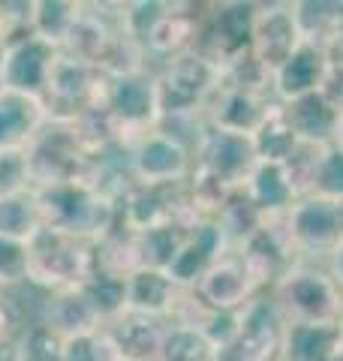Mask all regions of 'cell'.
I'll use <instances>...</instances> for the list:
<instances>
[{
    "instance_id": "ba28073f",
    "label": "cell",
    "mask_w": 343,
    "mask_h": 361,
    "mask_svg": "<svg viewBox=\"0 0 343 361\" xmlns=\"http://www.w3.org/2000/svg\"><path fill=\"white\" fill-rule=\"evenodd\" d=\"M106 90H109V78L102 75L97 66L82 63L61 51L52 66L42 103L49 109V118L73 121L90 109L106 106Z\"/></svg>"
},
{
    "instance_id": "ee69618b",
    "label": "cell",
    "mask_w": 343,
    "mask_h": 361,
    "mask_svg": "<svg viewBox=\"0 0 343 361\" xmlns=\"http://www.w3.org/2000/svg\"><path fill=\"white\" fill-rule=\"evenodd\" d=\"M328 274L335 277V283L343 289V247H340V250H337L335 256L328 259Z\"/></svg>"
},
{
    "instance_id": "83f0119b",
    "label": "cell",
    "mask_w": 343,
    "mask_h": 361,
    "mask_svg": "<svg viewBox=\"0 0 343 361\" xmlns=\"http://www.w3.org/2000/svg\"><path fill=\"white\" fill-rule=\"evenodd\" d=\"M154 361H217V346L196 325L169 322Z\"/></svg>"
},
{
    "instance_id": "c3c4849f",
    "label": "cell",
    "mask_w": 343,
    "mask_h": 361,
    "mask_svg": "<svg viewBox=\"0 0 343 361\" xmlns=\"http://www.w3.org/2000/svg\"><path fill=\"white\" fill-rule=\"evenodd\" d=\"M4 49H6V42H0V58H4Z\"/></svg>"
},
{
    "instance_id": "f6af8a7d",
    "label": "cell",
    "mask_w": 343,
    "mask_h": 361,
    "mask_svg": "<svg viewBox=\"0 0 343 361\" xmlns=\"http://www.w3.org/2000/svg\"><path fill=\"white\" fill-rule=\"evenodd\" d=\"M335 145H340V148H343V115H340V127H337V142Z\"/></svg>"
},
{
    "instance_id": "f35d334b",
    "label": "cell",
    "mask_w": 343,
    "mask_h": 361,
    "mask_svg": "<svg viewBox=\"0 0 343 361\" xmlns=\"http://www.w3.org/2000/svg\"><path fill=\"white\" fill-rule=\"evenodd\" d=\"M311 196L340 202L343 205V148L340 145H328V148L323 151V160H319Z\"/></svg>"
},
{
    "instance_id": "9a60e30c",
    "label": "cell",
    "mask_w": 343,
    "mask_h": 361,
    "mask_svg": "<svg viewBox=\"0 0 343 361\" xmlns=\"http://www.w3.org/2000/svg\"><path fill=\"white\" fill-rule=\"evenodd\" d=\"M301 42H304V37H301L292 4H259L250 58L262 66V73L274 75L292 58V51L299 49Z\"/></svg>"
},
{
    "instance_id": "ffe728a7",
    "label": "cell",
    "mask_w": 343,
    "mask_h": 361,
    "mask_svg": "<svg viewBox=\"0 0 343 361\" xmlns=\"http://www.w3.org/2000/svg\"><path fill=\"white\" fill-rule=\"evenodd\" d=\"M181 295H184V289L166 271L139 268L127 277V310L133 313H145L154 316V319L172 322V316H175L181 304Z\"/></svg>"
},
{
    "instance_id": "f546056e",
    "label": "cell",
    "mask_w": 343,
    "mask_h": 361,
    "mask_svg": "<svg viewBox=\"0 0 343 361\" xmlns=\"http://www.w3.org/2000/svg\"><path fill=\"white\" fill-rule=\"evenodd\" d=\"M82 4L78 0H33V21H30V33H37L45 42H52L61 49L66 33L76 25Z\"/></svg>"
},
{
    "instance_id": "4316f807",
    "label": "cell",
    "mask_w": 343,
    "mask_h": 361,
    "mask_svg": "<svg viewBox=\"0 0 343 361\" xmlns=\"http://www.w3.org/2000/svg\"><path fill=\"white\" fill-rule=\"evenodd\" d=\"M250 139H253L259 163H286L301 145V139L295 135L292 123H289V118H286L280 103L268 111V118L259 123V130L250 135Z\"/></svg>"
},
{
    "instance_id": "3957f363",
    "label": "cell",
    "mask_w": 343,
    "mask_h": 361,
    "mask_svg": "<svg viewBox=\"0 0 343 361\" xmlns=\"http://www.w3.org/2000/svg\"><path fill=\"white\" fill-rule=\"evenodd\" d=\"M28 247H30L28 283L49 292V295L85 286L100 271L97 244L90 241H78L70 238V235L40 229Z\"/></svg>"
},
{
    "instance_id": "4dcf8cb0",
    "label": "cell",
    "mask_w": 343,
    "mask_h": 361,
    "mask_svg": "<svg viewBox=\"0 0 343 361\" xmlns=\"http://www.w3.org/2000/svg\"><path fill=\"white\" fill-rule=\"evenodd\" d=\"M97 70L112 82V78H124V75H136L148 70V51L139 39H133L130 33H124L118 25V33L109 45V51L102 54V61L97 63Z\"/></svg>"
},
{
    "instance_id": "8992f818",
    "label": "cell",
    "mask_w": 343,
    "mask_h": 361,
    "mask_svg": "<svg viewBox=\"0 0 343 361\" xmlns=\"http://www.w3.org/2000/svg\"><path fill=\"white\" fill-rule=\"evenodd\" d=\"M259 4L244 0H223V4H205V21L196 51L205 54L217 70L241 63L253 49V25Z\"/></svg>"
},
{
    "instance_id": "5bb4252c",
    "label": "cell",
    "mask_w": 343,
    "mask_h": 361,
    "mask_svg": "<svg viewBox=\"0 0 343 361\" xmlns=\"http://www.w3.org/2000/svg\"><path fill=\"white\" fill-rule=\"evenodd\" d=\"M235 253L244 262V268L250 271V277L256 280L259 292H271L280 283V277L286 274V271L301 262L292 241H289V232H286L283 217L268 220L262 229H256L253 235H250L244 244H238Z\"/></svg>"
},
{
    "instance_id": "836d02e7",
    "label": "cell",
    "mask_w": 343,
    "mask_h": 361,
    "mask_svg": "<svg viewBox=\"0 0 343 361\" xmlns=\"http://www.w3.org/2000/svg\"><path fill=\"white\" fill-rule=\"evenodd\" d=\"M66 337H61L49 322H30L28 331L13 349V361H64Z\"/></svg>"
},
{
    "instance_id": "277c9868",
    "label": "cell",
    "mask_w": 343,
    "mask_h": 361,
    "mask_svg": "<svg viewBox=\"0 0 343 361\" xmlns=\"http://www.w3.org/2000/svg\"><path fill=\"white\" fill-rule=\"evenodd\" d=\"M286 322H311V325H337L343 313V289L325 268L313 262L292 265L271 289Z\"/></svg>"
},
{
    "instance_id": "d4e9b609",
    "label": "cell",
    "mask_w": 343,
    "mask_h": 361,
    "mask_svg": "<svg viewBox=\"0 0 343 361\" xmlns=\"http://www.w3.org/2000/svg\"><path fill=\"white\" fill-rule=\"evenodd\" d=\"M61 337H78V334H90L106 329V322L100 319L97 307L90 304L85 295V289H66V292H54L45 301V319Z\"/></svg>"
},
{
    "instance_id": "60d3db41",
    "label": "cell",
    "mask_w": 343,
    "mask_h": 361,
    "mask_svg": "<svg viewBox=\"0 0 343 361\" xmlns=\"http://www.w3.org/2000/svg\"><path fill=\"white\" fill-rule=\"evenodd\" d=\"M30 187V172H28V151H0V199L25 193Z\"/></svg>"
},
{
    "instance_id": "8d00e7d4",
    "label": "cell",
    "mask_w": 343,
    "mask_h": 361,
    "mask_svg": "<svg viewBox=\"0 0 343 361\" xmlns=\"http://www.w3.org/2000/svg\"><path fill=\"white\" fill-rule=\"evenodd\" d=\"M28 268H30V247L25 241H13L0 235V289L16 292L18 286H25Z\"/></svg>"
},
{
    "instance_id": "681fc988",
    "label": "cell",
    "mask_w": 343,
    "mask_h": 361,
    "mask_svg": "<svg viewBox=\"0 0 343 361\" xmlns=\"http://www.w3.org/2000/svg\"><path fill=\"white\" fill-rule=\"evenodd\" d=\"M337 325H340V331H343V313H340V322Z\"/></svg>"
},
{
    "instance_id": "52a82bcc",
    "label": "cell",
    "mask_w": 343,
    "mask_h": 361,
    "mask_svg": "<svg viewBox=\"0 0 343 361\" xmlns=\"http://www.w3.org/2000/svg\"><path fill=\"white\" fill-rule=\"evenodd\" d=\"M286 232L301 262L331 259L343 247V205L319 196H304L286 214Z\"/></svg>"
},
{
    "instance_id": "d590c367",
    "label": "cell",
    "mask_w": 343,
    "mask_h": 361,
    "mask_svg": "<svg viewBox=\"0 0 343 361\" xmlns=\"http://www.w3.org/2000/svg\"><path fill=\"white\" fill-rule=\"evenodd\" d=\"M64 361H124L118 346L109 337L106 329L90 331V334H78V337H66L64 346Z\"/></svg>"
},
{
    "instance_id": "7402d4cb",
    "label": "cell",
    "mask_w": 343,
    "mask_h": 361,
    "mask_svg": "<svg viewBox=\"0 0 343 361\" xmlns=\"http://www.w3.org/2000/svg\"><path fill=\"white\" fill-rule=\"evenodd\" d=\"M166 325L169 322L154 319V316L124 310L106 325V331L124 361H154L160 353V341L166 334Z\"/></svg>"
},
{
    "instance_id": "74e56055",
    "label": "cell",
    "mask_w": 343,
    "mask_h": 361,
    "mask_svg": "<svg viewBox=\"0 0 343 361\" xmlns=\"http://www.w3.org/2000/svg\"><path fill=\"white\" fill-rule=\"evenodd\" d=\"M323 151H325V148H319V145H304V142H301V145H299V151H295L286 163H280V166H283V172H286V178H289L292 190H295V196H299V199L311 196L316 169H319V160H323Z\"/></svg>"
},
{
    "instance_id": "9c48e42d",
    "label": "cell",
    "mask_w": 343,
    "mask_h": 361,
    "mask_svg": "<svg viewBox=\"0 0 343 361\" xmlns=\"http://www.w3.org/2000/svg\"><path fill=\"white\" fill-rule=\"evenodd\" d=\"M124 163H127V172L136 184H184L193 175V148L157 127L130 145L127 154H124Z\"/></svg>"
},
{
    "instance_id": "30bf717a",
    "label": "cell",
    "mask_w": 343,
    "mask_h": 361,
    "mask_svg": "<svg viewBox=\"0 0 343 361\" xmlns=\"http://www.w3.org/2000/svg\"><path fill=\"white\" fill-rule=\"evenodd\" d=\"M286 325L289 322L271 292H259L241 310L235 341L217 353V361H280Z\"/></svg>"
},
{
    "instance_id": "5b68a950",
    "label": "cell",
    "mask_w": 343,
    "mask_h": 361,
    "mask_svg": "<svg viewBox=\"0 0 343 361\" xmlns=\"http://www.w3.org/2000/svg\"><path fill=\"white\" fill-rule=\"evenodd\" d=\"M259 166V157L250 135L226 133L205 127L199 139L193 142V180L211 184L223 193L244 190L253 169Z\"/></svg>"
},
{
    "instance_id": "484cf974",
    "label": "cell",
    "mask_w": 343,
    "mask_h": 361,
    "mask_svg": "<svg viewBox=\"0 0 343 361\" xmlns=\"http://www.w3.org/2000/svg\"><path fill=\"white\" fill-rule=\"evenodd\" d=\"M244 193L250 196V202L259 208V214L265 220L286 217L289 208L299 202V196H295V190H292L280 163H259L247 180Z\"/></svg>"
},
{
    "instance_id": "8fae6325",
    "label": "cell",
    "mask_w": 343,
    "mask_h": 361,
    "mask_svg": "<svg viewBox=\"0 0 343 361\" xmlns=\"http://www.w3.org/2000/svg\"><path fill=\"white\" fill-rule=\"evenodd\" d=\"M112 121L121 130L124 151L130 148L136 139H142L145 133L160 127V106H157V85L154 73H136L124 78H112L106 90V106Z\"/></svg>"
},
{
    "instance_id": "44dd1931",
    "label": "cell",
    "mask_w": 343,
    "mask_h": 361,
    "mask_svg": "<svg viewBox=\"0 0 343 361\" xmlns=\"http://www.w3.org/2000/svg\"><path fill=\"white\" fill-rule=\"evenodd\" d=\"M45 123L49 109L42 99L0 90V151L28 148Z\"/></svg>"
},
{
    "instance_id": "e575fe53",
    "label": "cell",
    "mask_w": 343,
    "mask_h": 361,
    "mask_svg": "<svg viewBox=\"0 0 343 361\" xmlns=\"http://www.w3.org/2000/svg\"><path fill=\"white\" fill-rule=\"evenodd\" d=\"M82 289L106 325L114 316H121L127 310V277H114V274H106V271H97Z\"/></svg>"
},
{
    "instance_id": "4fadbf2b",
    "label": "cell",
    "mask_w": 343,
    "mask_h": 361,
    "mask_svg": "<svg viewBox=\"0 0 343 361\" xmlns=\"http://www.w3.org/2000/svg\"><path fill=\"white\" fill-rule=\"evenodd\" d=\"M274 106H277L274 90L247 87V85H235L220 78V87H217V94L211 97L208 109H205V127L238 133V135H253Z\"/></svg>"
},
{
    "instance_id": "cb8c5ba5",
    "label": "cell",
    "mask_w": 343,
    "mask_h": 361,
    "mask_svg": "<svg viewBox=\"0 0 343 361\" xmlns=\"http://www.w3.org/2000/svg\"><path fill=\"white\" fill-rule=\"evenodd\" d=\"M343 346L340 325L289 322L283 334L280 361H335Z\"/></svg>"
},
{
    "instance_id": "bcb514c9",
    "label": "cell",
    "mask_w": 343,
    "mask_h": 361,
    "mask_svg": "<svg viewBox=\"0 0 343 361\" xmlns=\"http://www.w3.org/2000/svg\"><path fill=\"white\" fill-rule=\"evenodd\" d=\"M0 361H13V349H9V353H0Z\"/></svg>"
},
{
    "instance_id": "2e32d148",
    "label": "cell",
    "mask_w": 343,
    "mask_h": 361,
    "mask_svg": "<svg viewBox=\"0 0 343 361\" xmlns=\"http://www.w3.org/2000/svg\"><path fill=\"white\" fill-rule=\"evenodd\" d=\"M193 295L211 313H238L259 295V286H256V280L250 277L244 262L238 259V253L229 250L220 262H214L208 268V274L193 286Z\"/></svg>"
},
{
    "instance_id": "7bdbcfd3",
    "label": "cell",
    "mask_w": 343,
    "mask_h": 361,
    "mask_svg": "<svg viewBox=\"0 0 343 361\" xmlns=\"http://www.w3.org/2000/svg\"><path fill=\"white\" fill-rule=\"evenodd\" d=\"M323 51H325V61L331 66H343V21L335 27V33L323 42Z\"/></svg>"
},
{
    "instance_id": "ac0fdd59",
    "label": "cell",
    "mask_w": 343,
    "mask_h": 361,
    "mask_svg": "<svg viewBox=\"0 0 343 361\" xmlns=\"http://www.w3.org/2000/svg\"><path fill=\"white\" fill-rule=\"evenodd\" d=\"M229 250H232V247H229L223 229L214 220H205L196 226V229H190L187 241L181 244V250L175 259H172L166 274L175 280L181 289H193L205 274H208V268L214 262H220Z\"/></svg>"
},
{
    "instance_id": "d6986e66",
    "label": "cell",
    "mask_w": 343,
    "mask_h": 361,
    "mask_svg": "<svg viewBox=\"0 0 343 361\" xmlns=\"http://www.w3.org/2000/svg\"><path fill=\"white\" fill-rule=\"evenodd\" d=\"M325 73H328V61H325L323 45L304 39L299 49L292 51V58L271 75L274 99H277V103H292V99H299V97L313 94V90L323 87Z\"/></svg>"
},
{
    "instance_id": "7c38bea8",
    "label": "cell",
    "mask_w": 343,
    "mask_h": 361,
    "mask_svg": "<svg viewBox=\"0 0 343 361\" xmlns=\"http://www.w3.org/2000/svg\"><path fill=\"white\" fill-rule=\"evenodd\" d=\"M57 54H61L57 45L45 42L30 30L13 37L4 49V58H0V90L45 99V87H49Z\"/></svg>"
},
{
    "instance_id": "f907efd6",
    "label": "cell",
    "mask_w": 343,
    "mask_h": 361,
    "mask_svg": "<svg viewBox=\"0 0 343 361\" xmlns=\"http://www.w3.org/2000/svg\"><path fill=\"white\" fill-rule=\"evenodd\" d=\"M0 292H4V289H0Z\"/></svg>"
},
{
    "instance_id": "1f68e13d",
    "label": "cell",
    "mask_w": 343,
    "mask_h": 361,
    "mask_svg": "<svg viewBox=\"0 0 343 361\" xmlns=\"http://www.w3.org/2000/svg\"><path fill=\"white\" fill-rule=\"evenodd\" d=\"M190 229L187 226H160V229L151 232H142L139 235V256H142V268H157V271H166L172 265V259L178 256L181 244L187 241Z\"/></svg>"
},
{
    "instance_id": "603a6c76",
    "label": "cell",
    "mask_w": 343,
    "mask_h": 361,
    "mask_svg": "<svg viewBox=\"0 0 343 361\" xmlns=\"http://www.w3.org/2000/svg\"><path fill=\"white\" fill-rule=\"evenodd\" d=\"M286 118H289L295 135L304 145H319V148H328V145L337 142V127H340V111L328 103V99L313 90L307 97H299L292 103H280Z\"/></svg>"
},
{
    "instance_id": "7dc6e473",
    "label": "cell",
    "mask_w": 343,
    "mask_h": 361,
    "mask_svg": "<svg viewBox=\"0 0 343 361\" xmlns=\"http://www.w3.org/2000/svg\"><path fill=\"white\" fill-rule=\"evenodd\" d=\"M335 361H343V346H340V353L335 355Z\"/></svg>"
},
{
    "instance_id": "ab89813d",
    "label": "cell",
    "mask_w": 343,
    "mask_h": 361,
    "mask_svg": "<svg viewBox=\"0 0 343 361\" xmlns=\"http://www.w3.org/2000/svg\"><path fill=\"white\" fill-rule=\"evenodd\" d=\"M169 4L166 0H139V4H127L124 6V16H121V30L130 33L133 39H139L145 45L148 33L154 30V25L166 16Z\"/></svg>"
},
{
    "instance_id": "e0dca14e",
    "label": "cell",
    "mask_w": 343,
    "mask_h": 361,
    "mask_svg": "<svg viewBox=\"0 0 343 361\" xmlns=\"http://www.w3.org/2000/svg\"><path fill=\"white\" fill-rule=\"evenodd\" d=\"M202 21H205V6L199 4H169L166 16L157 21L154 30L145 39L148 61L169 63L181 58V54L196 51L199 37H202Z\"/></svg>"
},
{
    "instance_id": "d6a6232c",
    "label": "cell",
    "mask_w": 343,
    "mask_h": 361,
    "mask_svg": "<svg viewBox=\"0 0 343 361\" xmlns=\"http://www.w3.org/2000/svg\"><path fill=\"white\" fill-rule=\"evenodd\" d=\"M292 9L299 18L301 37L316 45H323L343 21V4H328V0H295Z\"/></svg>"
},
{
    "instance_id": "6da1fadb",
    "label": "cell",
    "mask_w": 343,
    "mask_h": 361,
    "mask_svg": "<svg viewBox=\"0 0 343 361\" xmlns=\"http://www.w3.org/2000/svg\"><path fill=\"white\" fill-rule=\"evenodd\" d=\"M33 199H37L42 217V229L90 244H100L106 235L118 229V205H114V199H109L94 184H85V180L37 187Z\"/></svg>"
},
{
    "instance_id": "f1b7e54d",
    "label": "cell",
    "mask_w": 343,
    "mask_h": 361,
    "mask_svg": "<svg viewBox=\"0 0 343 361\" xmlns=\"http://www.w3.org/2000/svg\"><path fill=\"white\" fill-rule=\"evenodd\" d=\"M40 229H42V217H40L37 199H33V190L0 199V235L4 238L30 244Z\"/></svg>"
},
{
    "instance_id": "b9f144b4",
    "label": "cell",
    "mask_w": 343,
    "mask_h": 361,
    "mask_svg": "<svg viewBox=\"0 0 343 361\" xmlns=\"http://www.w3.org/2000/svg\"><path fill=\"white\" fill-rule=\"evenodd\" d=\"M319 94H323L328 103L343 115V66H331L328 63V73L323 78V87H319Z\"/></svg>"
},
{
    "instance_id": "7a4b0ae2",
    "label": "cell",
    "mask_w": 343,
    "mask_h": 361,
    "mask_svg": "<svg viewBox=\"0 0 343 361\" xmlns=\"http://www.w3.org/2000/svg\"><path fill=\"white\" fill-rule=\"evenodd\" d=\"M223 73L199 51L160 63L154 73L160 123L163 121H205L211 97L220 87Z\"/></svg>"
}]
</instances>
